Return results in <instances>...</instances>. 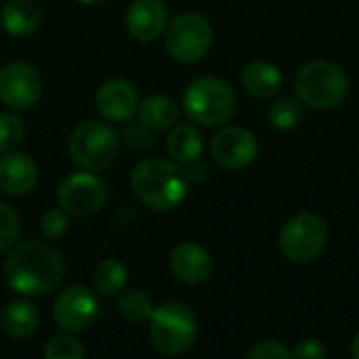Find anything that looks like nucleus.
Returning a JSON list of instances; mask_svg holds the SVG:
<instances>
[{
  "label": "nucleus",
  "instance_id": "obj_1",
  "mask_svg": "<svg viewBox=\"0 0 359 359\" xmlns=\"http://www.w3.org/2000/svg\"><path fill=\"white\" fill-rule=\"evenodd\" d=\"M4 280L17 294L42 297L55 290L65 273L63 257L57 248L40 240L17 244L4 259Z\"/></svg>",
  "mask_w": 359,
  "mask_h": 359
},
{
  "label": "nucleus",
  "instance_id": "obj_2",
  "mask_svg": "<svg viewBox=\"0 0 359 359\" xmlns=\"http://www.w3.org/2000/svg\"><path fill=\"white\" fill-rule=\"evenodd\" d=\"M187 170L168 160H143L130 175V189L151 210L166 212L177 208L189 191Z\"/></svg>",
  "mask_w": 359,
  "mask_h": 359
},
{
  "label": "nucleus",
  "instance_id": "obj_3",
  "mask_svg": "<svg viewBox=\"0 0 359 359\" xmlns=\"http://www.w3.org/2000/svg\"><path fill=\"white\" fill-rule=\"evenodd\" d=\"M294 90L299 101L311 109H334L345 101L349 93V78L337 63L313 59L297 72Z\"/></svg>",
  "mask_w": 359,
  "mask_h": 359
},
{
  "label": "nucleus",
  "instance_id": "obj_4",
  "mask_svg": "<svg viewBox=\"0 0 359 359\" xmlns=\"http://www.w3.org/2000/svg\"><path fill=\"white\" fill-rule=\"evenodd\" d=\"M183 111L194 124L221 126L236 111V93L221 78H196L183 90Z\"/></svg>",
  "mask_w": 359,
  "mask_h": 359
},
{
  "label": "nucleus",
  "instance_id": "obj_5",
  "mask_svg": "<svg viewBox=\"0 0 359 359\" xmlns=\"http://www.w3.org/2000/svg\"><path fill=\"white\" fill-rule=\"evenodd\" d=\"M198 337V322L183 303H162L149 318V339L162 355L185 353Z\"/></svg>",
  "mask_w": 359,
  "mask_h": 359
},
{
  "label": "nucleus",
  "instance_id": "obj_6",
  "mask_svg": "<svg viewBox=\"0 0 359 359\" xmlns=\"http://www.w3.org/2000/svg\"><path fill=\"white\" fill-rule=\"evenodd\" d=\"M67 147L74 164L82 170L97 172L116 162L120 154V139L111 126L97 120H86L74 128Z\"/></svg>",
  "mask_w": 359,
  "mask_h": 359
},
{
  "label": "nucleus",
  "instance_id": "obj_7",
  "mask_svg": "<svg viewBox=\"0 0 359 359\" xmlns=\"http://www.w3.org/2000/svg\"><path fill=\"white\" fill-rule=\"evenodd\" d=\"M328 244V225L313 212H301L286 221L280 233V250L290 263H311Z\"/></svg>",
  "mask_w": 359,
  "mask_h": 359
},
{
  "label": "nucleus",
  "instance_id": "obj_8",
  "mask_svg": "<svg viewBox=\"0 0 359 359\" xmlns=\"http://www.w3.org/2000/svg\"><path fill=\"white\" fill-rule=\"evenodd\" d=\"M166 50L179 63L200 61L212 46V25L196 13L179 15L166 29Z\"/></svg>",
  "mask_w": 359,
  "mask_h": 359
},
{
  "label": "nucleus",
  "instance_id": "obj_9",
  "mask_svg": "<svg viewBox=\"0 0 359 359\" xmlns=\"http://www.w3.org/2000/svg\"><path fill=\"white\" fill-rule=\"evenodd\" d=\"M57 202L72 217H93L107 204V185L90 170H80L61 181Z\"/></svg>",
  "mask_w": 359,
  "mask_h": 359
},
{
  "label": "nucleus",
  "instance_id": "obj_10",
  "mask_svg": "<svg viewBox=\"0 0 359 359\" xmlns=\"http://www.w3.org/2000/svg\"><path fill=\"white\" fill-rule=\"evenodd\" d=\"M99 313L97 294L86 286H69L53 305V320L65 332L86 330Z\"/></svg>",
  "mask_w": 359,
  "mask_h": 359
},
{
  "label": "nucleus",
  "instance_id": "obj_11",
  "mask_svg": "<svg viewBox=\"0 0 359 359\" xmlns=\"http://www.w3.org/2000/svg\"><path fill=\"white\" fill-rule=\"evenodd\" d=\"M42 95V78L36 67L27 63H8L0 72V101L11 107L25 111L38 103Z\"/></svg>",
  "mask_w": 359,
  "mask_h": 359
},
{
  "label": "nucleus",
  "instance_id": "obj_12",
  "mask_svg": "<svg viewBox=\"0 0 359 359\" xmlns=\"http://www.w3.org/2000/svg\"><path fill=\"white\" fill-rule=\"evenodd\" d=\"M210 151L221 168L242 170L255 162L259 154V143L250 130L242 126H227L215 135Z\"/></svg>",
  "mask_w": 359,
  "mask_h": 359
},
{
  "label": "nucleus",
  "instance_id": "obj_13",
  "mask_svg": "<svg viewBox=\"0 0 359 359\" xmlns=\"http://www.w3.org/2000/svg\"><path fill=\"white\" fill-rule=\"evenodd\" d=\"M95 107L107 122H126L139 109V93L128 80L116 78L97 90Z\"/></svg>",
  "mask_w": 359,
  "mask_h": 359
},
{
  "label": "nucleus",
  "instance_id": "obj_14",
  "mask_svg": "<svg viewBox=\"0 0 359 359\" xmlns=\"http://www.w3.org/2000/svg\"><path fill=\"white\" fill-rule=\"evenodd\" d=\"M168 25V11L162 0H135L126 11V29L139 42L156 40Z\"/></svg>",
  "mask_w": 359,
  "mask_h": 359
},
{
  "label": "nucleus",
  "instance_id": "obj_15",
  "mask_svg": "<svg viewBox=\"0 0 359 359\" xmlns=\"http://www.w3.org/2000/svg\"><path fill=\"white\" fill-rule=\"evenodd\" d=\"M170 271L185 284H202L212 273V257L196 242H183L170 252Z\"/></svg>",
  "mask_w": 359,
  "mask_h": 359
},
{
  "label": "nucleus",
  "instance_id": "obj_16",
  "mask_svg": "<svg viewBox=\"0 0 359 359\" xmlns=\"http://www.w3.org/2000/svg\"><path fill=\"white\" fill-rule=\"evenodd\" d=\"M38 183L36 162L21 151H4L0 156V191L6 196H25Z\"/></svg>",
  "mask_w": 359,
  "mask_h": 359
},
{
  "label": "nucleus",
  "instance_id": "obj_17",
  "mask_svg": "<svg viewBox=\"0 0 359 359\" xmlns=\"http://www.w3.org/2000/svg\"><path fill=\"white\" fill-rule=\"evenodd\" d=\"M242 84L252 97L269 99L282 88V72L278 65L257 59L242 69Z\"/></svg>",
  "mask_w": 359,
  "mask_h": 359
},
{
  "label": "nucleus",
  "instance_id": "obj_18",
  "mask_svg": "<svg viewBox=\"0 0 359 359\" xmlns=\"http://www.w3.org/2000/svg\"><path fill=\"white\" fill-rule=\"evenodd\" d=\"M166 149H168L170 158H175L179 164L191 166V164H198V160L204 154V139L196 126L177 124L168 133Z\"/></svg>",
  "mask_w": 359,
  "mask_h": 359
},
{
  "label": "nucleus",
  "instance_id": "obj_19",
  "mask_svg": "<svg viewBox=\"0 0 359 359\" xmlns=\"http://www.w3.org/2000/svg\"><path fill=\"white\" fill-rule=\"evenodd\" d=\"M0 23L11 36H32L40 25V11L32 0H8L2 6Z\"/></svg>",
  "mask_w": 359,
  "mask_h": 359
},
{
  "label": "nucleus",
  "instance_id": "obj_20",
  "mask_svg": "<svg viewBox=\"0 0 359 359\" xmlns=\"http://www.w3.org/2000/svg\"><path fill=\"white\" fill-rule=\"evenodd\" d=\"M38 309L29 301H11L0 316V326L2 330L13 337V339H29L38 330Z\"/></svg>",
  "mask_w": 359,
  "mask_h": 359
},
{
  "label": "nucleus",
  "instance_id": "obj_21",
  "mask_svg": "<svg viewBox=\"0 0 359 359\" xmlns=\"http://www.w3.org/2000/svg\"><path fill=\"white\" fill-rule=\"evenodd\" d=\"M139 120L145 128L151 130H164L177 124L179 120V107L172 99L164 95H151L139 103Z\"/></svg>",
  "mask_w": 359,
  "mask_h": 359
},
{
  "label": "nucleus",
  "instance_id": "obj_22",
  "mask_svg": "<svg viewBox=\"0 0 359 359\" xmlns=\"http://www.w3.org/2000/svg\"><path fill=\"white\" fill-rule=\"evenodd\" d=\"M126 280H128V271L118 259H105L93 271V286L95 292L101 297L118 294L124 288Z\"/></svg>",
  "mask_w": 359,
  "mask_h": 359
},
{
  "label": "nucleus",
  "instance_id": "obj_23",
  "mask_svg": "<svg viewBox=\"0 0 359 359\" xmlns=\"http://www.w3.org/2000/svg\"><path fill=\"white\" fill-rule=\"evenodd\" d=\"M303 116H305L303 103L299 99H292V97H280L278 101L271 103V107L267 111L269 124L276 130H292V128H297L303 122Z\"/></svg>",
  "mask_w": 359,
  "mask_h": 359
},
{
  "label": "nucleus",
  "instance_id": "obj_24",
  "mask_svg": "<svg viewBox=\"0 0 359 359\" xmlns=\"http://www.w3.org/2000/svg\"><path fill=\"white\" fill-rule=\"evenodd\" d=\"M154 303L143 290H126L118 299V311L130 324H143L154 313Z\"/></svg>",
  "mask_w": 359,
  "mask_h": 359
},
{
  "label": "nucleus",
  "instance_id": "obj_25",
  "mask_svg": "<svg viewBox=\"0 0 359 359\" xmlns=\"http://www.w3.org/2000/svg\"><path fill=\"white\" fill-rule=\"evenodd\" d=\"M44 359H80L84 358V347L78 339L69 334L53 337L44 347Z\"/></svg>",
  "mask_w": 359,
  "mask_h": 359
},
{
  "label": "nucleus",
  "instance_id": "obj_26",
  "mask_svg": "<svg viewBox=\"0 0 359 359\" xmlns=\"http://www.w3.org/2000/svg\"><path fill=\"white\" fill-rule=\"evenodd\" d=\"M23 122L15 114H0V154L13 151L23 141Z\"/></svg>",
  "mask_w": 359,
  "mask_h": 359
},
{
  "label": "nucleus",
  "instance_id": "obj_27",
  "mask_svg": "<svg viewBox=\"0 0 359 359\" xmlns=\"http://www.w3.org/2000/svg\"><path fill=\"white\" fill-rule=\"evenodd\" d=\"M17 236H19V217H17V212L8 204L0 202V252L11 248L15 244Z\"/></svg>",
  "mask_w": 359,
  "mask_h": 359
},
{
  "label": "nucleus",
  "instance_id": "obj_28",
  "mask_svg": "<svg viewBox=\"0 0 359 359\" xmlns=\"http://www.w3.org/2000/svg\"><path fill=\"white\" fill-rule=\"evenodd\" d=\"M40 229L46 238H61L67 229V212L63 208H50L40 219Z\"/></svg>",
  "mask_w": 359,
  "mask_h": 359
},
{
  "label": "nucleus",
  "instance_id": "obj_29",
  "mask_svg": "<svg viewBox=\"0 0 359 359\" xmlns=\"http://www.w3.org/2000/svg\"><path fill=\"white\" fill-rule=\"evenodd\" d=\"M250 359H288L292 358V353L280 343V341H261L257 343L250 351Z\"/></svg>",
  "mask_w": 359,
  "mask_h": 359
},
{
  "label": "nucleus",
  "instance_id": "obj_30",
  "mask_svg": "<svg viewBox=\"0 0 359 359\" xmlns=\"http://www.w3.org/2000/svg\"><path fill=\"white\" fill-rule=\"evenodd\" d=\"M290 353H292V358H311V359H320L328 355L326 347H324L318 339H305V341H301V343H299Z\"/></svg>",
  "mask_w": 359,
  "mask_h": 359
},
{
  "label": "nucleus",
  "instance_id": "obj_31",
  "mask_svg": "<svg viewBox=\"0 0 359 359\" xmlns=\"http://www.w3.org/2000/svg\"><path fill=\"white\" fill-rule=\"evenodd\" d=\"M351 353H353V358L359 359V332H358V334H355L353 343H351Z\"/></svg>",
  "mask_w": 359,
  "mask_h": 359
},
{
  "label": "nucleus",
  "instance_id": "obj_32",
  "mask_svg": "<svg viewBox=\"0 0 359 359\" xmlns=\"http://www.w3.org/2000/svg\"><path fill=\"white\" fill-rule=\"evenodd\" d=\"M78 2H82V4H99L103 0H78Z\"/></svg>",
  "mask_w": 359,
  "mask_h": 359
}]
</instances>
